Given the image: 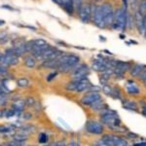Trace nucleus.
I'll list each match as a JSON object with an SVG mask.
<instances>
[{"label": "nucleus", "instance_id": "1", "mask_svg": "<svg viewBox=\"0 0 146 146\" xmlns=\"http://www.w3.org/2000/svg\"><path fill=\"white\" fill-rule=\"evenodd\" d=\"M100 114V121L101 124H104L109 127L114 131H124V129L122 128L121 120L118 117V113L114 110L110 109L109 107L101 110Z\"/></svg>", "mask_w": 146, "mask_h": 146}, {"label": "nucleus", "instance_id": "2", "mask_svg": "<svg viewBox=\"0 0 146 146\" xmlns=\"http://www.w3.org/2000/svg\"><path fill=\"white\" fill-rule=\"evenodd\" d=\"M128 12L127 9H118L114 12V21H113L112 27L113 29L121 30L123 31L127 27V22H128Z\"/></svg>", "mask_w": 146, "mask_h": 146}, {"label": "nucleus", "instance_id": "3", "mask_svg": "<svg viewBox=\"0 0 146 146\" xmlns=\"http://www.w3.org/2000/svg\"><path fill=\"white\" fill-rule=\"evenodd\" d=\"M85 128H86V131L89 133H92V135H100L104 133L103 125L100 122L95 121V120H89L85 125Z\"/></svg>", "mask_w": 146, "mask_h": 146}, {"label": "nucleus", "instance_id": "4", "mask_svg": "<svg viewBox=\"0 0 146 146\" xmlns=\"http://www.w3.org/2000/svg\"><path fill=\"white\" fill-rule=\"evenodd\" d=\"M102 9L103 15H104V23L105 27H112L113 21H114V11L112 9V6L110 3H103L100 5Z\"/></svg>", "mask_w": 146, "mask_h": 146}, {"label": "nucleus", "instance_id": "5", "mask_svg": "<svg viewBox=\"0 0 146 146\" xmlns=\"http://www.w3.org/2000/svg\"><path fill=\"white\" fill-rule=\"evenodd\" d=\"M102 100L101 95L100 93H96V92H89L85 95L83 98H81V103L87 106H92L95 103L98 102V101Z\"/></svg>", "mask_w": 146, "mask_h": 146}, {"label": "nucleus", "instance_id": "6", "mask_svg": "<svg viewBox=\"0 0 146 146\" xmlns=\"http://www.w3.org/2000/svg\"><path fill=\"white\" fill-rule=\"evenodd\" d=\"M78 14L83 23H89L92 18V5L89 3H82L78 8Z\"/></svg>", "mask_w": 146, "mask_h": 146}, {"label": "nucleus", "instance_id": "7", "mask_svg": "<svg viewBox=\"0 0 146 146\" xmlns=\"http://www.w3.org/2000/svg\"><path fill=\"white\" fill-rule=\"evenodd\" d=\"M89 74V67L87 64H77L72 69L73 80H81L86 78Z\"/></svg>", "mask_w": 146, "mask_h": 146}, {"label": "nucleus", "instance_id": "8", "mask_svg": "<svg viewBox=\"0 0 146 146\" xmlns=\"http://www.w3.org/2000/svg\"><path fill=\"white\" fill-rule=\"evenodd\" d=\"M94 19V23L100 28H105V23H104V15H103L102 9H101L100 5L96 7L95 13L93 15Z\"/></svg>", "mask_w": 146, "mask_h": 146}, {"label": "nucleus", "instance_id": "9", "mask_svg": "<svg viewBox=\"0 0 146 146\" xmlns=\"http://www.w3.org/2000/svg\"><path fill=\"white\" fill-rule=\"evenodd\" d=\"M131 65L129 62L117 60L116 65H115V68H114V74L117 75V76L122 77L125 73L131 69Z\"/></svg>", "mask_w": 146, "mask_h": 146}, {"label": "nucleus", "instance_id": "10", "mask_svg": "<svg viewBox=\"0 0 146 146\" xmlns=\"http://www.w3.org/2000/svg\"><path fill=\"white\" fill-rule=\"evenodd\" d=\"M91 85L92 84L90 83V81H89V79L87 78V77L79 80V84H78V86H77L75 92H76V93H83V92L88 91V89L90 88Z\"/></svg>", "mask_w": 146, "mask_h": 146}, {"label": "nucleus", "instance_id": "11", "mask_svg": "<svg viewBox=\"0 0 146 146\" xmlns=\"http://www.w3.org/2000/svg\"><path fill=\"white\" fill-rule=\"evenodd\" d=\"M92 68H93L95 71L101 72V73L103 71H105L106 69H108L106 64H105V62H104V60H96L95 62H93Z\"/></svg>", "mask_w": 146, "mask_h": 146}, {"label": "nucleus", "instance_id": "12", "mask_svg": "<svg viewBox=\"0 0 146 146\" xmlns=\"http://www.w3.org/2000/svg\"><path fill=\"white\" fill-rule=\"evenodd\" d=\"M127 93L129 95H133V96H136L140 94V90L137 86L135 84V82L129 81L128 85H127Z\"/></svg>", "mask_w": 146, "mask_h": 146}, {"label": "nucleus", "instance_id": "13", "mask_svg": "<svg viewBox=\"0 0 146 146\" xmlns=\"http://www.w3.org/2000/svg\"><path fill=\"white\" fill-rule=\"evenodd\" d=\"M135 25L137 27L138 31L141 34H144V30H143V16L141 15L138 11H136L135 16Z\"/></svg>", "mask_w": 146, "mask_h": 146}, {"label": "nucleus", "instance_id": "14", "mask_svg": "<svg viewBox=\"0 0 146 146\" xmlns=\"http://www.w3.org/2000/svg\"><path fill=\"white\" fill-rule=\"evenodd\" d=\"M144 67H145L144 65L138 64L137 63V64H135L131 67V69H129V73H131V75L133 77H138L141 74V72L145 69Z\"/></svg>", "mask_w": 146, "mask_h": 146}, {"label": "nucleus", "instance_id": "15", "mask_svg": "<svg viewBox=\"0 0 146 146\" xmlns=\"http://www.w3.org/2000/svg\"><path fill=\"white\" fill-rule=\"evenodd\" d=\"M123 106L125 109H128V110H131V111H133V112H139V109H138V106L137 104L133 100H123Z\"/></svg>", "mask_w": 146, "mask_h": 146}, {"label": "nucleus", "instance_id": "16", "mask_svg": "<svg viewBox=\"0 0 146 146\" xmlns=\"http://www.w3.org/2000/svg\"><path fill=\"white\" fill-rule=\"evenodd\" d=\"M111 139L113 142V146H127L128 145V141L125 138L120 137L118 135H111Z\"/></svg>", "mask_w": 146, "mask_h": 146}, {"label": "nucleus", "instance_id": "17", "mask_svg": "<svg viewBox=\"0 0 146 146\" xmlns=\"http://www.w3.org/2000/svg\"><path fill=\"white\" fill-rule=\"evenodd\" d=\"M25 106V102L23 100H17L13 104V109L16 112H23Z\"/></svg>", "mask_w": 146, "mask_h": 146}, {"label": "nucleus", "instance_id": "18", "mask_svg": "<svg viewBox=\"0 0 146 146\" xmlns=\"http://www.w3.org/2000/svg\"><path fill=\"white\" fill-rule=\"evenodd\" d=\"M25 63L27 68H33L36 65V58L32 55L27 56L25 58Z\"/></svg>", "mask_w": 146, "mask_h": 146}, {"label": "nucleus", "instance_id": "19", "mask_svg": "<svg viewBox=\"0 0 146 146\" xmlns=\"http://www.w3.org/2000/svg\"><path fill=\"white\" fill-rule=\"evenodd\" d=\"M43 68H58V60H47L41 64Z\"/></svg>", "mask_w": 146, "mask_h": 146}, {"label": "nucleus", "instance_id": "20", "mask_svg": "<svg viewBox=\"0 0 146 146\" xmlns=\"http://www.w3.org/2000/svg\"><path fill=\"white\" fill-rule=\"evenodd\" d=\"M105 108H108V105L106 104V103L103 102L102 100L98 101V102L95 103V104L91 106L92 110H94V111H98V112H100L101 110L105 109Z\"/></svg>", "mask_w": 146, "mask_h": 146}, {"label": "nucleus", "instance_id": "21", "mask_svg": "<svg viewBox=\"0 0 146 146\" xmlns=\"http://www.w3.org/2000/svg\"><path fill=\"white\" fill-rule=\"evenodd\" d=\"M14 49V48H13ZM14 53H15V56H22L27 53V49H25V43L21 45L20 47H17V48L14 49Z\"/></svg>", "mask_w": 146, "mask_h": 146}, {"label": "nucleus", "instance_id": "22", "mask_svg": "<svg viewBox=\"0 0 146 146\" xmlns=\"http://www.w3.org/2000/svg\"><path fill=\"white\" fill-rule=\"evenodd\" d=\"M78 84H79V80H73V81L69 82V83L65 86V89H66L67 91H70V92L75 91L77 88V86H78Z\"/></svg>", "mask_w": 146, "mask_h": 146}, {"label": "nucleus", "instance_id": "23", "mask_svg": "<svg viewBox=\"0 0 146 146\" xmlns=\"http://www.w3.org/2000/svg\"><path fill=\"white\" fill-rule=\"evenodd\" d=\"M142 16L146 15V0H140L138 2V10Z\"/></svg>", "mask_w": 146, "mask_h": 146}, {"label": "nucleus", "instance_id": "24", "mask_svg": "<svg viewBox=\"0 0 146 146\" xmlns=\"http://www.w3.org/2000/svg\"><path fill=\"white\" fill-rule=\"evenodd\" d=\"M25 43V38H23V37H18V38H16L15 40H13V42H12V45L13 47L12 48H17V47H20L21 45H23V44Z\"/></svg>", "mask_w": 146, "mask_h": 146}, {"label": "nucleus", "instance_id": "25", "mask_svg": "<svg viewBox=\"0 0 146 146\" xmlns=\"http://www.w3.org/2000/svg\"><path fill=\"white\" fill-rule=\"evenodd\" d=\"M17 85L20 88H27V87L29 86V81H28V79L27 78H20V79H18Z\"/></svg>", "mask_w": 146, "mask_h": 146}, {"label": "nucleus", "instance_id": "26", "mask_svg": "<svg viewBox=\"0 0 146 146\" xmlns=\"http://www.w3.org/2000/svg\"><path fill=\"white\" fill-rule=\"evenodd\" d=\"M27 139V135H25V133H16L15 135H14V140L18 141L19 143L20 142H23V141H25Z\"/></svg>", "mask_w": 146, "mask_h": 146}, {"label": "nucleus", "instance_id": "27", "mask_svg": "<svg viewBox=\"0 0 146 146\" xmlns=\"http://www.w3.org/2000/svg\"><path fill=\"white\" fill-rule=\"evenodd\" d=\"M47 45H48V44H47V42L44 39L39 38V39L34 40V46L35 47H39V48H41V47H45Z\"/></svg>", "mask_w": 146, "mask_h": 146}, {"label": "nucleus", "instance_id": "28", "mask_svg": "<svg viewBox=\"0 0 146 146\" xmlns=\"http://www.w3.org/2000/svg\"><path fill=\"white\" fill-rule=\"evenodd\" d=\"M112 90H113V88H112V87H110L108 84L103 85V87H102V92L105 94V95H107V96H111V94H112Z\"/></svg>", "mask_w": 146, "mask_h": 146}, {"label": "nucleus", "instance_id": "29", "mask_svg": "<svg viewBox=\"0 0 146 146\" xmlns=\"http://www.w3.org/2000/svg\"><path fill=\"white\" fill-rule=\"evenodd\" d=\"M34 48V40H30V41L25 42V49H27V53L31 52Z\"/></svg>", "mask_w": 146, "mask_h": 146}, {"label": "nucleus", "instance_id": "30", "mask_svg": "<svg viewBox=\"0 0 146 146\" xmlns=\"http://www.w3.org/2000/svg\"><path fill=\"white\" fill-rule=\"evenodd\" d=\"M111 96L113 98H115V100H120V98H122L121 93H120V91L118 90V89H116V88H114L112 90Z\"/></svg>", "mask_w": 146, "mask_h": 146}, {"label": "nucleus", "instance_id": "31", "mask_svg": "<svg viewBox=\"0 0 146 146\" xmlns=\"http://www.w3.org/2000/svg\"><path fill=\"white\" fill-rule=\"evenodd\" d=\"M25 105L27 106H33V105L35 104V98H32V96H28V98H27L25 100Z\"/></svg>", "mask_w": 146, "mask_h": 146}, {"label": "nucleus", "instance_id": "32", "mask_svg": "<svg viewBox=\"0 0 146 146\" xmlns=\"http://www.w3.org/2000/svg\"><path fill=\"white\" fill-rule=\"evenodd\" d=\"M38 140H39V142H40V143H46L47 141H48V136H47L46 133H41L39 135Z\"/></svg>", "mask_w": 146, "mask_h": 146}, {"label": "nucleus", "instance_id": "33", "mask_svg": "<svg viewBox=\"0 0 146 146\" xmlns=\"http://www.w3.org/2000/svg\"><path fill=\"white\" fill-rule=\"evenodd\" d=\"M19 63V58L16 56H12L10 58V62H9V65H17Z\"/></svg>", "mask_w": 146, "mask_h": 146}, {"label": "nucleus", "instance_id": "34", "mask_svg": "<svg viewBox=\"0 0 146 146\" xmlns=\"http://www.w3.org/2000/svg\"><path fill=\"white\" fill-rule=\"evenodd\" d=\"M127 137L129 138V139H136V138H138L139 136L136 135V133H133L129 131V133H127Z\"/></svg>", "mask_w": 146, "mask_h": 146}, {"label": "nucleus", "instance_id": "35", "mask_svg": "<svg viewBox=\"0 0 146 146\" xmlns=\"http://www.w3.org/2000/svg\"><path fill=\"white\" fill-rule=\"evenodd\" d=\"M100 87H96V86H93V85H91L90 88L88 89V91H87V92H96V93H100Z\"/></svg>", "mask_w": 146, "mask_h": 146}, {"label": "nucleus", "instance_id": "36", "mask_svg": "<svg viewBox=\"0 0 146 146\" xmlns=\"http://www.w3.org/2000/svg\"><path fill=\"white\" fill-rule=\"evenodd\" d=\"M72 1H73V6H74V8H76L77 10H78L79 6L83 3L84 0H72Z\"/></svg>", "mask_w": 146, "mask_h": 146}, {"label": "nucleus", "instance_id": "37", "mask_svg": "<svg viewBox=\"0 0 146 146\" xmlns=\"http://www.w3.org/2000/svg\"><path fill=\"white\" fill-rule=\"evenodd\" d=\"M7 71H8V68L5 65H1L0 64V75H4L6 74Z\"/></svg>", "mask_w": 146, "mask_h": 146}, {"label": "nucleus", "instance_id": "38", "mask_svg": "<svg viewBox=\"0 0 146 146\" xmlns=\"http://www.w3.org/2000/svg\"><path fill=\"white\" fill-rule=\"evenodd\" d=\"M94 146H108V145L100 138V140H98V141H96V142L95 143V144H94Z\"/></svg>", "mask_w": 146, "mask_h": 146}, {"label": "nucleus", "instance_id": "39", "mask_svg": "<svg viewBox=\"0 0 146 146\" xmlns=\"http://www.w3.org/2000/svg\"><path fill=\"white\" fill-rule=\"evenodd\" d=\"M56 74H58V72H56V71L53 72V73H50V74H49V76L47 77V81H51L52 79H54L56 76Z\"/></svg>", "mask_w": 146, "mask_h": 146}, {"label": "nucleus", "instance_id": "40", "mask_svg": "<svg viewBox=\"0 0 146 146\" xmlns=\"http://www.w3.org/2000/svg\"><path fill=\"white\" fill-rule=\"evenodd\" d=\"M7 146H21V144L18 142V141L12 140V141H10V142H8V144H7Z\"/></svg>", "mask_w": 146, "mask_h": 146}, {"label": "nucleus", "instance_id": "41", "mask_svg": "<svg viewBox=\"0 0 146 146\" xmlns=\"http://www.w3.org/2000/svg\"><path fill=\"white\" fill-rule=\"evenodd\" d=\"M10 129L9 127H0V133H9Z\"/></svg>", "mask_w": 146, "mask_h": 146}, {"label": "nucleus", "instance_id": "42", "mask_svg": "<svg viewBox=\"0 0 146 146\" xmlns=\"http://www.w3.org/2000/svg\"><path fill=\"white\" fill-rule=\"evenodd\" d=\"M50 146H66V143L64 141H58V142L54 143V144H52Z\"/></svg>", "mask_w": 146, "mask_h": 146}, {"label": "nucleus", "instance_id": "43", "mask_svg": "<svg viewBox=\"0 0 146 146\" xmlns=\"http://www.w3.org/2000/svg\"><path fill=\"white\" fill-rule=\"evenodd\" d=\"M129 3H131V6L133 9H135L136 5L138 3V0H129Z\"/></svg>", "mask_w": 146, "mask_h": 146}, {"label": "nucleus", "instance_id": "44", "mask_svg": "<svg viewBox=\"0 0 146 146\" xmlns=\"http://www.w3.org/2000/svg\"><path fill=\"white\" fill-rule=\"evenodd\" d=\"M138 78H139L140 80H142V81L146 78V70L145 69L143 70L142 72H141V74L139 75V76H138Z\"/></svg>", "mask_w": 146, "mask_h": 146}, {"label": "nucleus", "instance_id": "45", "mask_svg": "<svg viewBox=\"0 0 146 146\" xmlns=\"http://www.w3.org/2000/svg\"><path fill=\"white\" fill-rule=\"evenodd\" d=\"M9 39H10V38H9V36H8V35H6L5 37H3V38H1V39H0V43H2V44H5L6 42H8V41H9Z\"/></svg>", "mask_w": 146, "mask_h": 146}, {"label": "nucleus", "instance_id": "46", "mask_svg": "<svg viewBox=\"0 0 146 146\" xmlns=\"http://www.w3.org/2000/svg\"><path fill=\"white\" fill-rule=\"evenodd\" d=\"M23 119L25 120H29L32 118V114H30V113H25V114H23Z\"/></svg>", "mask_w": 146, "mask_h": 146}, {"label": "nucleus", "instance_id": "47", "mask_svg": "<svg viewBox=\"0 0 146 146\" xmlns=\"http://www.w3.org/2000/svg\"><path fill=\"white\" fill-rule=\"evenodd\" d=\"M143 30H144V34L146 36V15L143 16Z\"/></svg>", "mask_w": 146, "mask_h": 146}, {"label": "nucleus", "instance_id": "48", "mask_svg": "<svg viewBox=\"0 0 146 146\" xmlns=\"http://www.w3.org/2000/svg\"><path fill=\"white\" fill-rule=\"evenodd\" d=\"M58 122H60V124H62V125H63V126H64L65 127V128H69V126H68V125L66 124V123H65V122L64 121H63V120L62 119H60V118H58Z\"/></svg>", "mask_w": 146, "mask_h": 146}, {"label": "nucleus", "instance_id": "49", "mask_svg": "<svg viewBox=\"0 0 146 146\" xmlns=\"http://www.w3.org/2000/svg\"><path fill=\"white\" fill-rule=\"evenodd\" d=\"M133 146H146V142H137L135 143Z\"/></svg>", "mask_w": 146, "mask_h": 146}, {"label": "nucleus", "instance_id": "50", "mask_svg": "<svg viewBox=\"0 0 146 146\" xmlns=\"http://www.w3.org/2000/svg\"><path fill=\"white\" fill-rule=\"evenodd\" d=\"M4 23H5V22H4L3 20H0V25H3Z\"/></svg>", "mask_w": 146, "mask_h": 146}, {"label": "nucleus", "instance_id": "51", "mask_svg": "<svg viewBox=\"0 0 146 146\" xmlns=\"http://www.w3.org/2000/svg\"><path fill=\"white\" fill-rule=\"evenodd\" d=\"M54 1H56V3H60V0H54Z\"/></svg>", "mask_w": 146, "mask_h": 146}, {"label": "nucleus", "instance_id": "52", "mask_svg": "<svg viewBox=\"0 0 146 146\" xmlns=\"http://www.w3.org/2000/svg\"><path fill=\"white\" fill-rule=\"evenodd\" d=\"M143 83H144V85H145V86H146V78H145L144 80H143Z\"/></svg>", "mask_w": 146, "mask_h": 146}, {"label": "nucleus", "instance_id": "53", "mask_svg": "<svg viewBox=\"0 0 146 146\" xmlns=\"http://www.w3.org/2000/svg\"><path fill=\"white\" fill-rule=\"evenodd\" d=\"M95 1H96V2H100L101 0H95Z\"/></svg>", "mask_w": 146, "mask_h": 146}, {"label": "nucleus", "instance_id": "54", "mask_svg": "<svg viewBox=\"0 0 146 146\" xmlns=\"http://www.w3.org/2000/svg\"><path fill=\"white\" fill-rule=\"evenodd\" d=\"M127 146H131V145H129V144H128V145H127Z\"/></svg>", "mask_w": 146, "mask_h": 146}]
</instances>
